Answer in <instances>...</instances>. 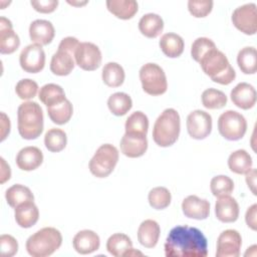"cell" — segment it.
<instances>
[{"label":"cell","instance_id":"13","mask_svg":"<svg viewBox=\"0 0 257 257\" xmlns=\"http://www.w3.org/2000/svg\"><path fill=\"white\" fill-rule=\"evenodd\" d=\"M242 246V237L237 230L227 229L217 239L216 257H238Z\"/></svg>","mask_w":257,"mask_h":257},{"label":"cell","instance_id":"47","mask_svg":"<svg viewBox=\"0 0 257 257\" xmlns=\"http://www.w3.org/2000/svg\"><path fill=\"white\" fill-rule=\"evenodd\" d=\"M257 205L253 204L250 206L245 214V221L247 226L252 229L253 231H256L257 229Z\"/></svg>","mask_w":257,"mask_h":257},{"label":"cell","instance_id":"44","mask_svg":"<svg viewBox=\"0 0 257 257\" xmlns=\"http://www.w3.org/2000/svg\"><path fill=\"white\" fill-rule=\"evenodd\" d=\"M0 249L3 257H12L18 251V242L13 236L2 234L0 237Z\"/></svg>","mask_w":257,"mask_h":257},{"label":"cell","instance_id":"48","mask_svg":"<svg viewBox=\"0 0 257 257\" xmlns=\"http://www.w3.org/2000/svg\"><path fill=\"white\" fill-rule=\"evenodd\" d=\"M10 119L5 114V112H1V142H3L10 133Z\"/></svg>","mask_w":257,"mask_h":257},{"label":"cell","instance_id":"23","mask_svg":"<svg viewBox=\"0 0 257 257\" xmlns=\"http://www.w3.org/2000/svg\"><path fill=\"white\" fill-rule=\"evenodd\" d=\"M161 228L158 222L152 219L145 220L138 229V240L146 248H154L160 238Z\"/></svg>","mask_w":257,"mask_h":257},{"label":"cell","instance_id":"16","mask_svg":"<svg viewBox=\"0 0 257 257\" xmlns=\"http://www.w3.org/2000/svg\"><path fill=\"white\" fill-rule=\"evenodd\" d=\"M20 45V39L13 30L12 22L6 17L0 18V52L2 54H11L15 52Z\"/></svg>","mask_w":257,"mask_h":257},{"label":"cell","instance_id":"32","mask_svg":"<svg viewBox=\"0 0 257 257\" xmlns=\"http://www.w3.org/2000/svg\"><path fill=\"white\" fill-rule=\"evenodd\" d=\"M237 63L245 74H254L257 70V52L253 46L243 47L237 55Z\"/></svg>","mask_w":257,"mask_h":257},{"label":"cell","instance_id":"17","mask_svg":"<svg viewBox=\"0 0 257 257\" xmlns=\"http://www.w3.org/2000/svg\"><path fill=\"white\" fill-rule=\"evenodd\" d=\"M256 95L254 86L247 82L238 83L230 93L232 102L241 109L252 108L256 103Z\"/></svg>","mask_w":257,"mask_h":257},{"label":"cell","instance_id":"22","mask_svg":"<svg viewBox=\"0 0 257 257\" xmlns=\"http://www.w3.org/2000/svg\"><path fill=\"white\" fill-rule=\"evenodd\" d=\"M15 221L21 228H31L39 219V210L33 201L18 205L14 211Z\"/></svg>","mask_w":257,"mask_h":257},{"label":"cell","instance_id":"18","mask_svg":"<svg viewBox=\"0 0 257 257\" xmlns=\"http://www.w3.org/2000/svg\"><path fill=\"white\" fill-rule=\"evenodd\" d=\"M239 205L230 195L218 197L215 204V214L219 221L223 223H233L239 217Z\"/></svg>","mask_w":257,"mask_h":257},{"label":"cell","instance_id":"27","mask_svg":"<svg viewBox=\"0 0 257 257\" xmlns=\"http://www.w3.org/2000/svg\"><path fill=\"white\" fill-rule=\"evenodd\" d=\"M159 45L163 53L170 58L181 56L185 47L183 38L179 34L173 32L164 34L160 39Z\"/></svg>","mask_w":257,"mask_h":257},{"label":"cell","instance_id":"36","mask_svg":"<svg viewBox=\"0 0 257 257\" xmlns=\"http://www.w3.org/2000/svg\"><path fill=\"white\" fill-rule=\"evenodd\" d=\"M125 133L147 136L149 130V118L141 110L133 112L125 121Z\"/></svg>","mask_w":257,"mask_h":257},{"label":"cell","instance_id":"45","mask_svg":"<svg viewBox=\"0 0 257 257\" xmlns=\"http://www.w3.org/2000/svg\"><path fill=\"white\" fill-rule=\"evenodd\" d=\"M35 11L40 13H52L58 6L57 0H33L30 2Z\"/></svg>","mask_w":257,"mask_h":257},{"label":"cell","instance_id":"41","mask_svg":"<svg viewBox=\"0 0 257 257\" xmlns=\"http://www.w3.org/2000/svg\"><path fill=\"white\" fill-rule=\"evenodd\" d=\"M213 48H216V44L212 39L207 37H199L192 43L191 55L195 61L200 62L202 57Z\"/></svg>","mask_w":257,"mask_h":257},{"label":"cell","instance_id":"39","mask_svg":"<svg viewBox=\"0 0 257 257\" xmlns=\"http://www.w3.org/2000/svg\"><path fill=\"white\" fill-rule=\"evenodd\" d=\"M149 204L156 210H164L171 204L172 196L170 191L165 187L153 188L148 195Z\"/></svg>","mask_w":257,"mask_h":257},{"label":"cell","instance_id":"6","mask_svg":"<svg viewBox=\"0 0 257 257\" xmlns=\"http://www.w3.org/2000/svg\"><path fill=\"white\" fill-rule=\"evenodd\" d=\"M118 161L117 149L110 145H101L88 164L90 173L96 178H106L114 170Z\"/></svg>","mask_w":257,"mask_h":257},{"label":"cell","instance_id":"52","mask_svg":"<svg viewBox=\"0 0 257 257\" xmlns=\"http://www.w3.org/2000/svg\"><path fill=\"white\" fill-rule=\"evenodd\" d=\"M68 3L71 4V5H74V6H81V5H85L87 3V1H84V2H70V1H68Z\"/></svg>","mask_w":257,"mask_h":257},{"label":"cell","instance_id":"42","mask_svg":"<svg viewBox=\"0 0 257 257\" xmlns=\"http://www.w3.org/2000/svg\"><path fill=\"white\" fill-rule=\"evenodd\" d=\"M38 88V84L34 80L30 78H24L16 83L15 92L19 98L23 100H28L36 96Z\"/></svg>","mask_w":257,"mask_h":257},{"label":"cell","instance_id":"35","mask_svg":"<svg viewBox=\"0 0 257 257\" xmlns=\"http://www.w3.org/2000/svg\"><path fill=\"white\" fill-rule=\"evenodd\" d=\"M110 112L116 116L124 115L133 107L132 97L125 92H114L107 99Z\"/></svg>","mask_w":257,"mask_h":257},{"label":"cell","instance_id":"37","mask_svg":"<svg viewBox=\"0 0 257 257\" xmlns=\"http://www.w3.org/2000/svg\"><path fill=\"white\" fill-rule=\"evenodd\" d=\"M67 144V137L61 128H50L44 136V145L51 153H58L64 150Z\"/></svg>","mask_w":257,"mask_h":257},{"label":"cell","instance_id":"26","mask_svg":"<svg viewBox=\"0 0 257 257\" xmlns=\"http://www.w3.org/2000/svg\"><path fill=\"white\" fill-rule=\"evenodd\" d=\"M164 29L163 18L156 13H148L139 21L140 32L148 38L158 37Z\"/></svg>","mask_w":257,"mask_h":257},{"label":"cell","instance_id":"31","mask_svg":"<svg viewBox=\"0 0 257 257\" xmlns=\"http://www.w3.org/2000/svg\"><path fill=\"white\" fill-rule=\"evenodd\" d=\"M38 97L40 101L46 105V107L52 106L66 99L63 88L55 83L44 84L39 90Z\"/></svg>","mask_w":257,"mask_h":257},{"label":"cell","instance_id":"33","mask_svg":"<svg viewBox=\"0 0 257 257\" xmlns=\"http://www.w3.org/2000/svg\"><path fill=\"white\" fill-rule=\"evenodd\" d=\"M131 248H133V242L123 233H114L106 241V250L114 257H122Z\"/></svg>","mask_w":257,"mask_h":257},{"label":"cell","instance_id":"46","mask_svg":"<svg viewBox=\"0 0 257 257\" xmlns=\"http://www.w3.org/2000/svg\"><path fill=\"white\" fill-rule=\"evenodd\" d=\"M79 43H80V42L78 41L77 38L72 37V36H67V37L63 38V39L60 41V43H59V45H58V49H60V50H65V51H67V52L73 54V56H74V52H75L76 48L78 47Z\"/></svg>","mask_w":257,"mask_h":257},{"label":"cell","instance_id":"21","mask_svg":"<svg viewBox=\"0 0 257 257\" xmlns=\"http://www.w3.org/2000/svg\"><path fill=\"white\" fill-rule=\"evenodd\" d=\"M43 162V154L37 147L28 146L21 149L16 156V165L22 171H34Z\"/></svg>","mask_w":257,"mask_h":257},{"label":"cell","instance_id":"15","mask_svg":"<svg viewBox=\"0 0 257 257\" xmlns=\"http://www.w3.org/2000/svg\"><path fill=\"white\" fill-rule=\"evenodd\" d=\"M120 152L128 158H140L148 150L147 136L126 134L122 136L120 143Z\"/></svg>","mask_w":257,"mask_h":257},{"label":"cell","instance_id":"19","mask_svg":"<svg viewBox=\"0 0 257 257\" xmlns=\"http://www.w3.org/2000/svg\"><path fill=\"white\" fill-rule=\"evenodd\" d=\"M55 35V29L52 23L44 19H36L29 26V37L32 42L41 46L51 43Z\"/></svg>","mask_w":257,"mask_h":257},{"label":"cell","instance_id":"11","mask_svg":"<svg viewBox=\"0 0 257 257\" xmlns=\"http://www.w3.org/2000/svg\"><path fill=\"white\" fill-rule=\"evenodd\" d=\"M186 124L192 139L204 140L212 132V116L205 110L196 109L188 114Z\"/></svg>","mask_w":257,"mask_h":257},{"label":"cell","instance_id":"38","mask_svg":"<svg viewBox=\"0 0 257 257\" xmlns=\"http://www.w3.org/2000/svg\"><path fill=\"white\" fill-rule=\"evenodd\" d=\"M202 104L208 109H219L227 104L226 94L216 88H207L201 95Z\"/></svg>","mask_w":257,"mask_h":257},{"label":"cell","instance_id":"50","mask_svg":"<svg viewBox=\"0 0 257 257\" xmlns=\"http://www.w3.org/2000/svg\"><path fill=\"white\" fill-rule=\"evenodd\" d=\"M1 161V177H0V183L4 184L6 181H8L11 177V170L9 165L5 162L3 158H0Z\"/></svg>","mask_w":257,"mask_h":257},{"label":"cell","instance_id":"51","mask_svg":"<svg viewBox=\"0 0 257 257\" xmlns=\"http://www.w3.org/2000/svg\"><path fill=\"white\" fill-rule=\"evenodd\" d=\"M137 255H140V256H143V253L134 249V248H131L130 250H127L123 256H137Z\"/></svg>","mask_w":257,"mask_h":257},{"label":"cell","instance_id":"49","mask_svg":"<svg viewBox=\"0 0 257 257\" xmlns=\"http://www.w3.org/2000/svg\"><path fill=\"white\" fill-rule=\"evenodd\" d=\"M245 175H246V183L248 185V188L251 190L253 195H256V189H255V187H256V170L252 168Z\"/></svg>","mask_w":257,"mask_h":257},{"label":"cell","instance_id":"3","mask_svg":"<svg viewBox=\"0 0 257 257\" xmlns=\"http://www.w3.org/2000/svg\"><path fill=\"white\" fill-rule=\"evenodd\" d=\"M18 133L24 140H35L43 132V112L35 101H25L17 109Z\"/></svg>","mask_w":257,"mask_h":257},{"label":"cell","instance_id":"24","mask_svg":"<svg viewBox=\"0 0 257 257\" xmlns=\"http://www.w3.org/2000/svg\"><path fill=\"white\" fill-rule=\"evenodd\" d=\"M73 54L65 50L57 49V51L51 57V72L58 76H65L70 74L75 66V60L73 59Z\"/></svg>","mask_w":257,"mask_h":257},{"label":"cell","instance_id":"28","mask_svg":"<svg viewBox=\"0 0 257 257\" xmlns=\"http://www.w3.org/2000/svg\"><path fill=\"white\" fill-rule=\"evenodd\" d=\"M253 161L249 153L245 150H237L228 158V167L231 172L243 175L252 169Z\"/></svg>","mask_w":257,"mask_h":257},{"label":"cell","instance_id":"14","mask_svg":"<svg viewBox=\"0 0 257 257\" xmlns=\"http://www.w3.org/2000/svg\"><path fill=\"white\" fill-rule=\"evenodd\" d=\"M182 211L190 219L205 220L210 214V203L206 199H201L196 195H190L183 200Z\"/></svg>","mask_w":257,"mask_h":257},{"label":"cell","instance_id":"8","mask_svg":"<svg viewBox=\"0 0 257 257\" xmlns=\"http://www.w3.org/2000/svg\"><path fill=\"white\" fill-rule=\"evenodd\" d=\"M218 131L228 141L241 140L247 131L246 118L236 110H226L218 118Z\"/></svg>","mask_w":257,"mask_h":257},{"label":"cell","instance_id":"4","mask_svg":"<svg viewBox=\"0 0 257 257\" xmlns=\"http://www.w3.org/2000/svg\"><path fill=\"white\" fill-rule=\"evenodd\" d=\"M181 118L174 108H166L156 119L153 127V140L163 148L174 145L180 135Z\"/></svg>","mask_w":257,"mask_h":257},{"label":"cell","instance_id":"20","mask_svg":"<svg viewBox=\"0 0 257 257\" xmlns=\"http://www.w3.org/2000/svg\"><path fill=\"white\" fill-rule=\"evenodd\" d=\"M72 245L74 250L81 255L91 254L98 250L100 239L94 231L85 229L77 232L74 235Z\"/></svg>","mask_w":257,"mask_h":257},{"label":"cell","instance_id":"30","mask_svg":"<svg viewBox=\"0 0 257 257\" xmlns=\"http://www.w3.org/2000/svg\"><path fill=\"white\" fill-rule=\"evenodd\" d=\"M102 81L109 87H118L124 81V70L122 66L116 62H107L101 71Z\"/></svg>","mask_w":257,"mask_h":257},{"label":"cell","instance_id":"5","mask_svg":"<svg viewBox=\"0 0 257 257\" xmlns=\"http://www.w3.org/2000/svg\"><path fill=\"white\" fill-rule=\"evenodd\" d=\"M62 243V236L59 230L53 227H44L26 241V250L32 257H46L53 254Z\"/></svg>","mask_w":257,"mask_h":257},{"label":"cell","instance_id":"25","mask_svg":"<svg viewBox=\"0 0 257 257\" xmlns=\"http://www.w3.org/2000/svg\"><path fill=\"white\" fill-rule=\"evenodd\" d=\"M105 4L112 15L122 20L133 18L139 9L138 2L135 0H108Z\"/></svg>","mask_w":257,"mask_h":257},{"label":"cell","instance_id":"7","mask_svg":"<svg viewBox=\"0 0 257 257\" xmlns=\"http://www.w3.org/2000/svg\"><path fill=\"white\" fill-rule=\"evenodd\" d=\"M144 91L150 95L164 94L168 89V81L163 68L157 63L144 64L139 72Z\"/></svg>","mask_w":257,"mask_h":257},{"label":"cell","instance_id":"43","mask_svg":"<svg viewBox=\"0 0 257 257\" xmlns=\"http://www.w3.org/2000/svg\"><path fill=\"white\" fill-rule=\"evenodd\" d=\"M213 5L214 3L211 0H190L188 1V10L194 17L203 18L211 13Z\"/></svg>","mask_w":257,"mask_h":257},{"label":"cell","instance_id":"1","mask_svg":"<svg viewBox=\"0 0 257 257\" xmlns=\"http://www.w3.org/2000/svg\"><path fill=\"white\" fill-rule=\"evenodd\" d=\"M165 254L167 257H206L207 238L198 228L187 225L176 226L167 236Z\"/></svg>","mask_w":257,"mask_h":257},{"label":"cell","instance_id":"29","mask_svg":"<svg viewBox=\"0 0 257 257\" xmlns=\"http://www.w3.org/2000/svg\"><path fill=\"white\" fill-rule=\"evenodd\" d=\"M5 199L7 204L15 209L22 203L34 201V196L28 187L21 184H15L6 190Z\"/></svg>","mask_w":257,"mask_h":257},{"label":"cell","instance_id":"40","mask_svg":"<svg viewBox=\"0 0 257 257\" xmlns=\"http://www.w3.org/2000/svg\"><path fill=\"white\" fill-rule=\"evenodd\" d=\"M210 189L215 197L230 195L234 190V182L228 176H215L210 182Z\"/></svg>","mask_w":257,"mask_h":257},{"label":"cell","instance_id":"34","mask_svg":"<svg viewBox=\"0 0 257 257\" xmlns=\"http://www.w3.org/2000/svg\"><path fill=\"white\" fill-rule=\"evenodd\" d=\"M73 113V106L66 98L65 100L47 107V114L52 122L56 124H64L68 122Z\"/></svg>","mask_w":257,"mask_h":257},{"label":"cell","instance_id":"12","mask_svg":"<svg viewBox=\"0 0 257 257\" xmlns=\"http://www.w3.org/2000/svg\"><path fill=\"white\" fill-rule=\"evenodd\" d=\"M19 63L25 72H40L45 65V52L42 46L32 43L24 47L19 55Z\"/></svg>","mask_w":257,"mask_h":257},{"label":"cell","instance_id":"2","mask_svg":"<svg viewBox=\"0 0 257 257\" xmlns=\"http://www.w3.org/2000/svg\"><path fill=\"white\" fill-rule=\"evenodd\" d=\"M199 63L204 73L219 84L228 85L236 77V72L227 56L217 47L208 51Z\"/></svg>","mask_w":257,"mask_h":257},{"label":"cell","instance_id":"10","mask_svg":"<svg viewBox=\"0 0 257 257\" xmlns=\"http://www.w3.org/2000/svg\"><path fill=\"white\" fill-rule=\"evenodd\" d=\"M74 60L81 69L93 71L101 64V51L94 43L80 42L74 52Z\"/></svg>","mask_w":257,"mask_h":257},{"label":"cell","instance_id":"9","mask_svg":"<svg viewBox=\"0 0 257 257\" xmlns=\"http://www.w3.org/2000/svg\"><path fill=\"white\" fill-rule=\"evenodd\" d=\"M234 26L246 35H254L257 31V8L255 3H247L237 7L232 13Z\"/></svg>","mask_w":257,"mask_h":257}]
</instances>
